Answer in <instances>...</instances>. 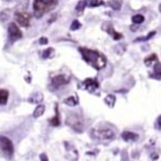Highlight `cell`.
Instances as JSON below:
<instances>
[{"mask_svg":"<svg viewBox=\"0 0 161 161\" xmlns=\"http://www.w3.org/2000/svg\"><path fill=\"white\" fill-rule=\"evenodd\" d=\"M79 52L85 61L93 66L95 70H102L106 65V58L102 53L95 50H89L86 48H79Z\"/></svg>","mask_w":161,"mask_h":161,"instance_id":"cell-1","label":"cell"},{"mask_svg":"<svg viewBox=\"0 0 161 161\" xmlns=\"http://www.w3.org/2000/svg\"><path fill=\"white\" fill-rule=\"evenodd\" d=\"M56 5H58V0H34L33 3L34 16L37 18H41L48 11L55 8Z\"/></svg>","mask_w":161,"mask_h":161,"instance_id":"cell-2","label":"cell"},{"mask_svg":"<svg viewBox=\"0 0 161 161\" xmlns=\"http://www.w3.org/2000/svg\"><path fill=\"white\" fill-rule=\"evenodd\" d=\"M0 151L1 154L5 157L6 159H11L13 156V145L12 141L7 137H0Z\"/></svg>","mask_w":161,"mask_h":161,"instance_id":"cell-3","label":"cell"},{"mask_svg":"<svg viewBox=\"0 0 161 161\" xmlns=\"http://www.w3.org/2000/svg\"><path fill=\"white\" fill-rule=\"evenodd\" d=\"M92 136L100 140H113L115 138V133L110 128H97L93 129Z\"/></svg>","mask_w":161,"mask_h":161,"instance_id":"cell-4","label":"cell"},{"mask_svg":"<svg viewBox=\"0 0 161 161\" xmlns=\"http://www.w3.org/2000/svg\"><path fill=\"white\" fill-rule=\"evenodd\" d=\"M68 126L72 127L74 130L76 131H82L83 130V123H82V118L76 114H72L68 117V120H66Z\"/></svg>","mask_w":161,"mask_h":161,"instance_id":"cell-5","label":"cell"},{"mask_svg":"<svg viewBox=\"0 0 161 161\" xmlns=\"http://www.w3.org/2000/svg\"><path fill=\"white\" fill-rule=\"evenodd\" d=\"M14 19L18 24H20L23 28H27V27L30 26V14L26 11H17L16 14H14Z\"/></svg>","mask_w":161,"mask_h":161,"instance_id":"cell-6","label":"cell"},{"mask_svg":"<svg viewBox=\"0 0 161 161\" xmlns=\"http://www.w3.org/2000/svg\"><path fill=\"white\" fill-rule=\"evenodd\" d=\"M8 34H9V38L11 41H17V40L22 38V32L20 31L19 27L13 22H11L8 26Z\"/></svg>","mask_w":161,"mask_h":161,"instance_id":"cell-7","label":"cell"},{"mask_svg":"<svg viewBox=\"0 0 161 161\" xmlns=\"http://www.w3.org/2000/svg\"><path fill=\"white\" fill-rule=\"evenodd\" d=\"M70 82V77L65 76L63 74H60V75H56L52 78L51 81V87L52 88H58V87L63 86V85L68 84Z\"/></svg>","mask_w":161,"mask_h":161,"instance_id":"cell-8","label":"cell"},{"mask_svg":"<svg viewBox=\"0 0 161 161\" xmlns=\"http://www.w3.org/2000/svg\"><path fill=\"white\" fill-rule=\"evenodd\" d=\"M83 86H84L85 89H87L88 92H94L95 89L98 88V82L96 81L95 78H87L84 81L83 83Z\"/></svg>","mask_w":161,"mask_h":161,"instance_id":"cell-9","label":"cell"},{"mask_svg":"<svg viewBox=\"0 0 161 161\" xmlns=\"http://www.w3.org/2000/svg\"><path fill=\"white\" fill-rule=\"evenodd\" d=\"M122 138L125 140V141H128V143H131V141H136L138 139V135L133 131H124L122 133Z\"/></svg>","mask_w":161,"mask_h":161,"instance_id":"cell-10","label":"cell"},{"mask_svg":"<svg viewBox=\"0 0 161 161\" xmlns=\"http://www.w3.org/2000/svg\"><path fill=\"white\" fill-rule=\"evenodd\" d=\"M9 98V93L7 89L0 88V105H6Z\"/></svg>","mask_w":161,"mask_h":161,"instance_id":"cell-11","label":"cell"},{"mask_svg":"<svg viewBox=\"0 0 161 161\" xmlns=\"http://www.w3.org/2000/svg\"><path fill=\"white\" fill-rule=\"evenodd\" d=\"M64 104H66L70 107H73V106H76L78 104V98L76 96H68V98L64 99Z\"/></svg>","mask_w":161,"mask_h":161,"instance_id":"cell-12","label":"cell"},{"mask_svg":"<svg viewBox=\"0 0 161 161\" xmlns=\"http://www.w3.org/2000/svg\"><path fill=\"white\" fill-rule=\"evenodd\" d=\"M44 110H45L44 105H38L37 108L34 109V112H33V117H34V118H39V117H41L43 114H44Z\"/></svg>","mask_w":161,"mask_h":161,"instance_id":"cell-13","label":"cell"},{"mask_svg":"<svg viewBox=\"0 0 161 161\" xmlns=\"http://www.w3.org/2000/svg\"><path fill=\"white\" fill-rule=\"evenodd\" d=\"M86 6H87L86 0H81V1L77 3V6H76V8H75V10H76L77 13H81V12L84 11V9L86 8Z\"/></svg>","mask_w":161,"mask_h":161,"instance_id":"cell-14","label":"cell"},{"mask_svg":"<svg viewBox=\"0 0 161 161\" xmlns=\"http://www.w3.org/2000/svg\"><path fill=\"white\" fill-rule=\"evenodd\" d=\"M105 103L108 105V107H110V108H113L115 106V103H116V97H115L114 95H107L106 96V98H105Z\"/></svg>","mask_w":161,"mask_h":161,"instance_id":"cell-15","label":"cell"},{"mask_svg":"<svg viewBox=\"0 0 161 161\" xmlns=\"http://www.w3.org/2000/svg\"><path fill=\"white\" fill-rule=\"evenodd\" d=\"M108 5L114 10H119L120 7H122V1H120V0H109V1H108Z\"/></svg>","mask_w":161,"mask_h":161,"instance_id":"cell-16","label":"cell"},{"mask_svg":"<svg viewBox=\"0 0 161 161\" xmlns=\"http://www.w3.org/2000/svg\"><path fill=\"white\" fill-rule=\"evenodd\" d=\"M108 33H110V34L113 35V39L114 40H120L123 38V34L122 33H118V32H116V31L113 29V27L112 26H109V29H108Z\"/></svg>","mask_w":161,"mask_h":161,"instance_id":"cell-17","label":"cell"},{"mask_svg":"<svg viewBox=\"0 0 161 161\" xmlns=\"http://www.w3.org/2000/svg\"><path fill=\"white\" fill-rule=\"evenodd\" d=\"M153 62H158V58H157V55L156 54H151L150 56H148V58H145V64L148 66L151 65Z\"/></svg>","mask_w":161,"mask_h":161,"instance_id":"cell-18","label":"cell"},{"mask_svg":"<svg viewBox=\"0 0 161 161\" xmlns=\"http://www.w3.org/2000/svg\"><path fill=\"white\" fill-rule=\"evenodd\" d=\"M133 22L136 24H140V23H143V21H145V17L143 16V14H135V16L133 17Z\"/></svg>","mask_w":161,"mask_h":161,"instance_id":"cell-19","label":"cell"},{"mask_svg":"<svg viewBox=\"0 0 161 161\" xmlns=\"http://www.w3.org/2000/svg\"><path fill=\"white\" fill-rule=\"evenodd\" d=\"M81 27H82L81 22H79L78 20H74V21L72 22V24H71V30H72V31L78 30V29L81 28Z\"/></svg>","mask_w":161,"mask_h":161,"instance_id":"cell-20","label":"cell"},{"mask_svg":"<svg viewBox=\"0 0 161 161\" xmlns=\"http://www.w3.org/2000/svg\"><path fill=\"white\" fill-rule=\"evenodd\" d=\"M34 96H35L34 99H33V98H32V99H29V100H30V102H31V103H35V104H38V103H40V102H41V100L43 99L42 94H40V93L38 94V93H35V94H34Z\"/></svg>","mask_w":161,"mask_h":161,"instance_id":"cell-21","label":"cell"},{"mask_svg":"<svg viewBox=\"0 0 161 161\" xmlns=\"http://www.w3.org/2000/svg\"><path fill=\"white\" fill-rule=\"evenodd\" d=\"M156 34V31H152V32H150L149 34L147 35V37H141V38H139V39H137L136 40V42H140V41H147V40H149V39H151L153 35Z\"/></svg>","mask_w":161,"mask_h":161,"instance_id":"cell-22","label":"cell"},{"mask_svg":"<svg viewBox=\"0 0 161 161\" xmlns=\"http://www.w3.org/2000/svg\"><path fill=\"white\" fill-rule=\"evenodd\" d=\"M87 5L89 6V7H97V6H100V5H104V1H102V0H91Z\"/></svg>","mask_w":161,"mask_h":161,"instance_id":"cell-23","label":"cell"},{"mask_svg":"<svg viewBox=\"0 0 161 161\" xmlns=\"http://www.w3.org/2000/svg\"><path fill=\"white\" fill-rule=\"evenodd\" d=\"M50 124H51L52 126H58V125H60V118H58V115H56V116H54L52 119H50Z\"/></svg>","mask_w":161,"mask_h":161,"instance_id":"cell-24","label":"cell"},{"mask_svg":"<svg viewBox=\"0 0 161 161\" xmlns=\"http://www.w3.org/2000/svg\"><path fill=\"white\" fill-rule=\"evenodd\" d=\"M9 10H5V11H3L1 13H0V20L1 21H6L8 19V16H9Z\"/></svg>","mask_w":161,"mask_h":161,"instance_id":"cell-25","label":"cell"},{"mask_svg":"<svg viewBox=\"0 0 161 161\" xmlns=\"http://www.w3.org/2000/svg\"><path fill=\"white\" fill-rule=\"evenodd\" d=\"M54 53V50L53 49H48V50H45V51L44 52H43V58H50V56H51V55H50V54H53Z\"/></svg>","mask_w":161,"mask_h":161,"instance_id":"cell-26","label":"cell"},{"mask_svg":"<svg viewBox=\"0 0 161 161\" xmlns=\"http://www.w3.org/2000/svg\"><path fill=\"white\" fill-rule=\"evenodd\" d=\"M40 160L41 161H49V158L45 153H41L40 154Z\"/></svg>","mask_w":161,"mask_h":161,"instance_id":"cell-27","label":"cell"},{"mask_svg":"<svg viewBox=\"0 0 161 161\" xmlns=\"http://www.w3.org/2000/svg\"><path fill=\"white\" fill-rule=\"evenodd\" d=\"M48 42H49V40L47 39V38H41L40 39V44H48Z\"/></svg>","mask_w":161,"mask_h":161,"instance_id":"cell-28","label":"cell"}]
</instances>
